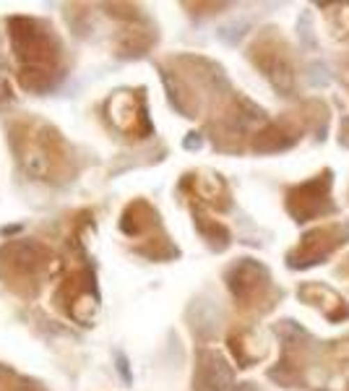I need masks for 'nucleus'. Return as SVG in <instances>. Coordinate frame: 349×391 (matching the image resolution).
I'll list each match as a JSON object with an SVG mask.
<instances>
[{"label":"nucleus","mask_w":349,"mask_h":391,"mask_svg":"<svg viewBox=\"0 0 349 391\" xmlns=\"http://www.w3.org/2000/svg\"><path fill=\"white\" fill-rule=\"evenodd\" d=\"M298 198H300V212H298L300 219H310V216L320 214L326 209V198H329V175H320L318 180L300 186ZM298 198H292V201H298Z\"/></svg>","instance_id":"obj_1"},{"label":"nucleus","mask_w":349,"mask_h":391,"mask_svg":"<svg viewBox=\"0 0 349 391\" xmlns=\"http://www.w3.org/2000/svg\"><path fill=\"white\" fill-rule=\"evenodd\" d=\"M339 230L336 227H320V230H313L308 237H305V243L300 246L302 250V256H300L298 264H316L320 256H326L331 253L334 248L339 246Z\"/></svg>","instance_id":"obj_2"}]
</instances>
